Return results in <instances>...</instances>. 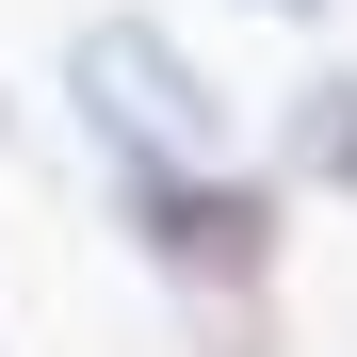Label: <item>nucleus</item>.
I'll use <instances>...</instances> for the list:
<instances>
[{
  "instance_id": "obj_4",
  "label": "nucleus",
  "mask_w": 357,
  "mask_h": 357,
  "mask_svg": "<svg viewBox=\"0 0 357 357\" xmlns=\"http://www.w3.org/2000/svg\"><path fill=\"white\" fill-rule=\"evenodd\" d=\"M244 17H325V0H244Z\"/></svg>"
},
{
  "instance_id": "obj_3",
  "label": "nucleus",
  "mask_w": 357,
  "mask_h": 357,
  "mask_svg": "<svg viewBox=\"0 0 357 357\" xmlns=\"http://www.w3.org/2000/svg\"><path fill=\"white\" fill-rule=\"evenodd\" d=\"M292 178H309V195H357V66L292 98Z\"/></svg>"
},
{
  "instance_id": "obj_2",
  "label": "nucleus",
  "mask_w": 357,
  "mask_h": 357,
  "mask_svg": "<svg viewBox=\"0 0 357 357\" xmlns=\"http://www.w3.org/2000/svg\"><path fill=\"white\" fill-rule=\"evenodd\" d=\"M130 227L162 244L178 292H260V260H276V195L260 178H130Z\"/></svg>"
},
{
  "instance_id": "obj_1",
  "label": "nucleus",
  "mask_w": 357,
  "mask_h": 357,
  "mask_svg": "<svg viewBox=\"0 0 357 357\" xmlns=\"http://www.w3.org/2000/svg\"><path fill=\"white\" fill-rule=\"evenodd\" d=\"M66 98L130 178H227V98L162 17H82L66 33Z\"/></svg>"
}]
</instances>
